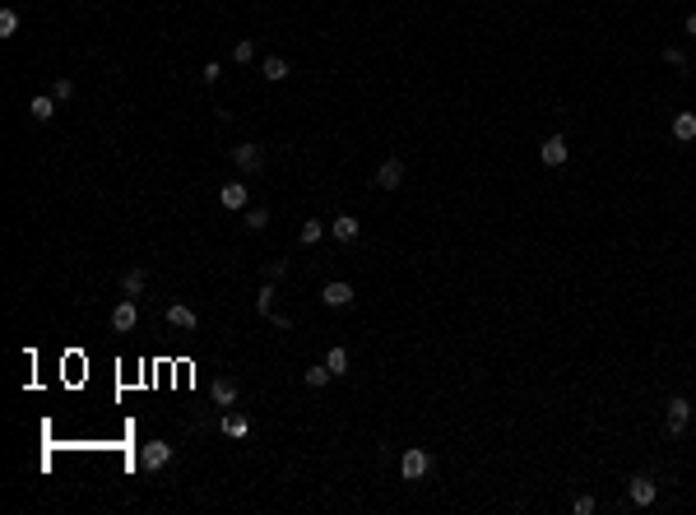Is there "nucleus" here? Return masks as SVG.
I'll list each match as a JSON object with an SVG mask.
<instances>
[{
    "label": "nucleus",
    "mask_w": 696,
    "mask_h": 515,
    "mask_svg": "<svg viewBox=\"0 0 696 515\" xmlns=\"http://www.w3.org/2000/svg\"><path fill=\"white\" fill-rule=\"evenodd\" d=\"M687 33H692V37H696V14H687Z\"/></svg>",
    "instance_id": "obj_31"
},
{
    "label": "nucleus",
    "mask_w": 696,
    "mask_h": 515,
    "mask_svg": "<svg viewBox=\"0 0 696 515\" xmlns=\"http://www.w3.org/2000/svg\"><path fill=\"white\" fill-rule=\"evenodd\" d=\"M232 163H237L242 172H255V168H260V149H255V144H237V149H232Z\"/></svg>",
    "instance_id": "obj_14"
},
{
    "label": "nucleus",
    "mask_w": 696,
    "mask_h": 515,
    "mask_svg": "<svg viewBox=\"0 0 696 515\" xmlns=\"http://www.w3.org/2000/svg\"><path fill=\"white\" fill-rule=\"evenodd\" d=\"M432 469V459H427V450H418V446H409L404 455H399V478H409V483H418L422 473Z\"/></svg>",
    "instance_id": "obj_1"
},
{
    "label": "nucleus",
    "mask_w": 696,
    "mask_h": 515,
    "mask_svg": "<svg viewBox=\"0 0 696 515\" xmlns=\"http://www.w3.org/2000/svg\"><path fill=\"white\" fill-rule=\"evenodd\" d=\"M265 223H269V209H265V204H255V209L246 213V228H251V232H260Z\"/></svg>",
    "instance_id": "obj_23"
},
{
    "label": "nucleus",
    "mask_w": 696,
    "mask_h": 515,
    "mask_svg": "<svg viewBox=\"0 0 696 515\" xmlns=\"http://www.w3.org/2000/svg\"><path fill=\"white\" fill-rule=\"evenodd\" d=\"M627 497H631V506H654V497H659V488H654V478H631Z\"/></svg>",
    "instance_id": "obj_7"
},
{
    "label": "nucleus",
    "mask_w": 696,
    "mask_h": 515,
    "mask_svg": "<svg viewBox=\"0 0 696 515\" xmlns=\"http://www.w3.org/2000/svg\"><path fill=\"white\" fill-rule=\"evenodd\" d=\"M255 306H260V316H274V283H265L255 292Z\"/></svg>",
    "instance_id": "obj_21"
},
{
    "label": "nucleus",
    "mask_w": 696,
    "mask_h": 515,
    "mask_svg": "<svg viewBox=\"0 0 696 515\" xmlns=\"http://www.w3.org/2000/svg\"><path fill=\"white\" fill-rule=\"evenodd\" d=\"M283 274H288V260H274V265H265V279H269V283H279Z\"/></svg>",
    "instance_id": "obj_27"
},
{
    "label": "nucleus",
    "mask_w": 696,
    "mask_h": 515,
    "mask_svg": "<svg viewBox=\"0 0 696 515\" xmlns=\"http://www.w3.org/2000/svg\"><path fill=\"white\" fill-rule=\"evenodd\" d=\"M571 511H575V515H594V497H575Z\"/></svg>",
    "instance_id": "obj_29"
},
{
    "label": "nucleus",
    "mask_w": 696,
    "mask_h": 515,
    "mask_svg": "<svg viewBox=\"0 0 696 515\" xmlns=\"http://www.w3.org/2000/svg\"><path fill=\"white\" fill-rule=\"evenodd\" d=\"M673 139L678 144H692L696 139V112H678L673 116Z\"/></svg>",
    "instance_id": "obj_11"
},
{
    "label": "nucleus",
    "mask_w": 696,
    "mask_h": 515,
    "mask_svg": "<svg viewBox=\"0 0 696 515\" xmlns=\"http://www.w3.org/2000/svg\"><path fill=\"white\" fill-rule=\"evenodd\" d=\"M219 204L223 209H246V186L242 181H228V186L219 191Z\"/></svg>",
    "instance_id": "obj_13"
},
{
    "label": "nucleus",
    "mask_w": 696,
    "mask_h": 515,
    "mask_svg": "<svg viewBox=\"0 0 696 515\" xmlns=\"http://www.w3.org/2000/svg\"><path fill=\"white\" fill-rule=\"evenodd\" d=\"M144 283H149V274H144V269H126V274H121V292H126V297H140Z\"/></svg>",
    "instance_id": "obj_15"
},
{
    "label": "nucleus",
    "mask_w": 696,
    "mask_h": 515,
    "mask_svg": "<svg viewBox=\"0 0 696 515\" xmlns=\"http://www.w3.org/2000/svg\"><path fill=\"white\" fill-rule=\"evenodd\" d=\"M399 181H404V163H399V158H386L381 172H376V186H381V191H399Z\"/></svg>",
    "instance_id": "obj_6"
},
{
    "label": "nucleus",
    "mask_w": 696,
    "mask_h": 515,
    "mask_svg": "<svg viewBox=\"0 0 696 515\" xmlns=\"http://www.w3.org/2000/svg\"><path fill=\"white\" fill-rule=\"evenodd\" d=\"M219 75H223V66H219V61H209V66H204V84H214Z\"/></svg>",
    "instance_id": "obj_30"
},
{
    "label": "nucleus",
    "mask_w": 696,
    "mask_h": 515,
    "mask_svg": "<svg viewBox=\"0 0 696 515\" xmlns=\"http://www.w3.org/2000/svg\"><path fill=\"white\" fill-rule=\"evenodd\" d=\"M539 158H543V168H562V163H566V139H562V135H548L543 149H539Z\"/></svg>",
    "instance_id": "obj_5"
},
{
    "label": "nucleus",
    "mask_w": 696,
    "mask_h": 515,
    "mask_svg": "<svg viewBox=\"0 0 696 515\" xmlns=\"http://www.w3.org/2000/svg\"><path fill=\"white\" fill-rule=\"evenodd\" d=\"M325 367H330L334 376H343V371H348V353H343V348H330V353H325Z\"/></svg>",
    "instance_id": "obj_19"
},
{
    "label": "nucleus",
    "mask_w": 696,
    "mask_h": 515,
    "mask_svg": "<svg viewBox=\"0 0 696 515\" xmlns=\"http://www.w3.org/2000/svg\"><path fill=\"white\" fill-rule=\"evenodd\" d=\"M28 116H33V121H51L56 116V98H33L28 102Z\"/></svg>",
    "instance_id": "obj_17"
},
{
    "label": "nucleus",
    "mask_w": 696,
    "mask_h": 515,
    "mask_svg": "<svg viewBox=\"0 0 696 515\" xmlns=\"http://www.w3.org/2000/svg\"><path fill=\"white\" fill-rule=\"evenodd\" d=\"M330 376H334V371L325 367V362H321V367H307V385H325Z\"/></svg>",
    "instance_id": "obj_26"
},
{
    "label": "nucleus",
    "mask_w": 696,
    "mask_h": 515,
    "mask_svg": "<svg viewBox=\"0 0 696 515\" xmlns=\"http://www.w3.org/2000/svg\"><path fill=\"white\" fill-rule=\"evenodd\" d=\"M321 232H325L321 218H307V223H302V242H307V247H316V242H321Z\"/></svg>",
    "instance_id": "obj_20"
},
{
    "label": "nucleus",
    "mask_w": 696,
    "mask_h": 515,
    "mask_svg": "<svg viewBox=\"0 0 696 515\" xmlns=\"http://www.w3.org/2000/svg\"><path fill=\"white\" fill-rule=\"evenodd\" d=\"M330 232L339 237V242H358V232H362V223H358L353 213H339V218L330 223Z\"/></svg>",
    "instance_id": "obj_12"
},
{
    "label": "nucleus",
    "mask_w": 696,
    "mask_h": 515,
    "mask_svg": "<svg viewBox=\"0 0 696 515\" xmlns=\"http://www.w3.org/2000/svg\"><path fill=\"white\" fill-rule=\"evenodd\" d=\"M687 418H692V404H687L683 395H673V399H668V437H683Z\"/></svg>",
    "instance_id": "obj_3"
},
{
    "label": "nucleus",
    "mask_w": 696,
    "mask_h": 515,
    "mask_svg": "<svg viewBox=\"0 0 696 515\" xmlns=\"http://www.w3.org/2000/svg\"><path fill=\"white\" fill-rule=\"evenodd\" d=\"M321 302H325V306H334V311H339V306H348V302H353V288H348V283H339V279H334V283H325V292H321Z\"/></svg>",
    "instance_id": "obj_8"
},
{
    "label": "nucleus",
    "mask_w": 696,
    "mask_h": 515,
    "mask_svg": "<svg viewBox=\"0 0 696 515\" xmlns=\"http://www.w3.org/2000/svg\"><path fill=\"white\" fill-rule=\"evenodd\" d=\"M260 75H265L269 84H283V79H288V61H283V56H265V66H260Z\"/></svg>",
    "instance_id": "obj_16"
},
{
    "label": "nucleus",
    "mask_w": 696,
    "mask_h": 515,
    "mask_svg": "<svg viewBox=\"0 0 696 515\" xmlns=\"http://www.w3.org/2000/svg\"><path fill=\"white\" fill-rule=\"evenodd\" d=\"M209 395H214V404H219V409H232V404H237V381H232V376H219Z\"/></svg>",
    "instance_id": "obj_10"
},
{
    "label": "nucleus",
    "mask_w": 696,
    "mask_h": 515,
    "mask_svg": "<svg viewBox=\"0 0 696 515\" xmlns=\"http://www.w3.org/2000/svg\"><path fill=\"white\" fill-rule=\"evenodd\" d=\"M51 98H56V102H70V98H75V84H70V79L61 75V79L51 84Z\"/></svg>",
    "instance_id": "obj_25"
},
{
    "label": "nucleus",
    "mask_w": 696,
    "mask_h": 515,
    "mask_svg": "<svg viewBox=\"0 0 696 515\" xmlns=\"http://www.w3.org/2000/svg\"><path fill=\"white\" fill-rule=\"evenodd\" d=\"M251 56H255V42H251V37H242V42L232 46V61H237V66H246Z\"/></svg>",
    "instance_id": "obj_24"
},
{
    "label": "nucleus",
    "mask_w": 696,
    "mask_h": 515,
    "mask_svg": "<svg viewBox=\"0 0 696 515\" xmlns=\"http://www.w3.org/2000/svg\"><path fill=\"white\" fill-rule=\"evenodd\" d=\"M135 325H140V306H135L130 297H126V302H116V311H111V330H116V335H130Z\"/></svg>",
    "instance_id": "obj_2"
},
{
    "label": "nucleus",
    "mask_w": 696,
    "mask_h": 515,
    "mask_svg": "<svg viewBox=\"0 0 696 515\" xmlns=\"http://www.w3.org/2000/svg\"><path fill=\"white\" fill-rule=\"evenodd\" d=\"M167 325H177V330H195V325H200V316L190 311L186 302H172V306H167Z\"/></svg>",
    "instance_id": "obj_9"
},
{
    "label": "nucleus",
    "mask_w": 696,
    "mask_h": 515,
    "mask_svg": "<svg viewBox=\"0 0 696 515\" xmlns=\"http://www.w3.org/2000/svg\"><path fill=\"white\" fill-rule=\"evenodd\" d=\"M19 33V14L14 10H0V37H14Z\"/></svg>",
    "instance_id": "obj_22"
},
{
    "label": "nucleus",
    "mask_w": 696,
    "mask_h": 515,
    "mask_svg": "<svg viewBox=\"0 0 696 515\" xmlns=\"http://www.w3.org/2000/svg\"><path fill=\"white\" fill-rule=\"evenodd\" d=\"M223 432H228V437H246L251 423H246V414H228V418H223Z\"/></svg>",
    "instance_id": "obj_18"
},
{
    "label": "nucleus",
    "mask_w": 696,
    "mask_h": 515,
    "mask_svg": "<svg viewBox=\"0 0 696 515\" xmlns=\"http://www.w3.org/2000/svg\"><path fill=\"white\" fill-rule=\"evenodd\" d=\"M664 61H668V66H673V70H683V66H687V56H683V51H678V46H664Z\"/></svg>",
    "instance_id": "obj_28"
},
{
    "label": "nucleus",
    "mask_w": 696,
    "mask_h": 515,
    "mask_svg": "<svg viewBox=\"0 0 696 515\" xmlns=\"http://www.w3.org/2000/svg\"><path fill=\"white\" fill-rule=\"evenodd\" d=\"M167 459H172V446H167V441H149V446L140 450V464H144L149 473H154V469H163Z\"/></svg>",
    "instance_id": "obj_4"
}]
</instances>
